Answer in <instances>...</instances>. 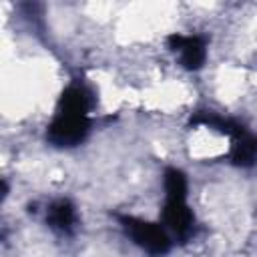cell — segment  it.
Masks as SVG:
<instances>
[{
	"label": "cell",
	"instance_id": "cell-6",
	"mask_svg": "<svg viewBox=\"0 0 257 257\" xmlns=\"http://www.w3.org/2000/svg\"><path fill=\"white\" fill-rule=\"evenodd\" d=\"M46 223L50 225V229L58 233H72L74 223H76L74 207L64 199L54 201L46 211Z\"/></svg>",
	"mask_w": 257,
	"mask_h": 257
},
{
	"label": "cell",
	"instance_id": "cell-4",
	"mask_svg": "<svg viewBox=\"0 0 257 257\" xmlns=\"http://www.w3.org/2000/svg\"><path fill=\"white\" fill-rule=\"evenodd\" d=\"M163 221L181 239L189 237V233L193 229V213H191V209L187 207L185 201H171V199H167L165 209H163Z\"/></svg>",
	"mask_w": 257,
	"mask_h": 257
},
{
	"label": "cell",
	"instance_id": "cell-5",
	"mask_svg": "<svg viewBox=\"0 0 257 257\" xmlns=\"http://www.w3.org/2000/svg\"><path fill=\"white\" fill-rule=\"evenodd\" d=\"M90 108V94L84 86L72 84L68 86L58 102V112L60 114H72V116H86Z\"/></svg>",
	"mask_w": 257,
	"mask_h": 257
},
{
	"label": "cell",
	"instance_id": "cell-3",
	"mask_svg": "<svg viewBox=\"0 0 257 257\" xmlns=\"http://www.w3.org/2000/svg\"><path fill=\"white\" fill-rule=\"evenodd\" d=\"M169 46L181 54V62L187 70H197L205 62V40L201 36H169Z\"/></svg>",
	"mask_w": 257,
	"mask_h": 257
},
{
	"label": "cell",
	"instance_id": "cell-8",
	"mask_svg": "<svg viewBox=\"0 0 257 257\" xmlns=\"http://www.w3.org/2000/svg\"><path fill=\"white\" fill-rule=\"evenodd\" d=\"M191 122H193V124L211 126V128H215V131H219V133H223V135H227V137H233V139H237L239 135L245 133V128H243L239 122H235V120H231V118L217 116V114H213V112H199V114H195V116L191 118Z\"/></svg>",
	"mask_w": 257,
	"mask_h": 257
},
{
	"label": "cell",
	"instance_id": "cell-2",
	"mask_svg": "<svg viewBox=\"0 0 257 257\" xmlns=\"http://www.w3.org/2000/svg\"><path fill=\"white\" fill-rule=\"evenodd\" d=\"M88 116H72V114H56V118L48 126V141L54 147H74L84 141L88 135Z\"/></svg>",
	"mask_w": 257,
	"mask_h": 257
},
{
	"label": "cell",
	"instance_id": "cell-9",
	"mask_svg": "<svg viewBox=\"0 0 257 257\" xmlns=\"http://www.w3.org/2000/svg\"><path fill=\"white\" fill-rule=\"evenodd\" d=\"M165 191H167V199L185 201V197H187V179H185V175L177 169H167L165 171Z\"/></svg>",
	"mask_w": 257,
	"mask_h": 257
},
{
	"label": "cell",
	"instance_id": "cell-7",
	"mask_svg": "<svg viewBox=\"0 0 257 257\" xmlns=\"http://www.w3.org/2000/svg\"><path fill=\"white\" fill-rule=\"evenodd\" d=\"M231 161L237 167H251L257 161V139L247 131L233 139L231 147Z\"/></svg>",
	"mask_w": 257,
	"mask_h": 257
},
{
	"label": "cell",
	"instance_id": "cell-1",
	"mask_svg": "<svg viewBox=\"0 0 257 257\" xmlns=\"http://www.w3.org/2000/svg\"><path fill=\"white\" fill-rule=\"evenodd\" d=\"M124 233L143 249H147L149 253L153 255H163L171 249V241H169V235L167 231L157 225V223H149V221H143V219H137V217H126V215H120L118 217Z\"/></svg>",
	"mask_w": 257,
	"mask_h": 257
}]
</instances>
